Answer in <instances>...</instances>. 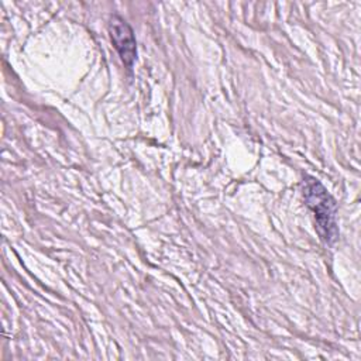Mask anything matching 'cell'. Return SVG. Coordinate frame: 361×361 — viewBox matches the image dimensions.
I'll return each mask as SVG.
<instances>
[{
    "instance_id": "1",
    "label": "cell",
    "mask_w": 361,
    "mask_h": 361,
    "mask_svg": "<svg viewBox=\"0 0 361 361\" xmlns=\"http://www.w3.org/2000/svg\"><path fill=\"white\" fill-rule=\"evenodd\" d=\"M303 195L309 207L314 213L320 237L327 244L334 243L338 237V230L336 224V204L333 197L327 193L324 186L313 178H306Z\"/></svg>"
},
{
    "instance_id": "2",
    "label": "cell",
    "mask_w": 361,
    "mask_h": 361,
    "mask_svg": "<svg viewBox=\"0 0 361 361\" xmlns=\"http://www.w3.org/2000/svg\"><path fill=\"white\" fill-rule=\"evenodd\" d=\"M109 32L114 48L127 68H131L137 58V44L133 28L118 16H113L109 23Z\"/></svg>"
}]
</instances>
